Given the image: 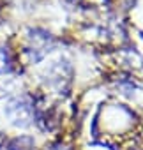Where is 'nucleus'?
I'll return each mask as SVG.
<instances>
[{"mask_svg": "<svg viewBox=\"0 0 143 150\" xmlns=\"http://www.w3.org/2000/svg\"><path fill=\"white\" fill-rule=\"evenodd\" d=\"M13 71V58H11V53L9 50L0 44V74H7Z\"/></svg>", "mask_w": 143, "mask_h": 150, "instance_id": "f03ea898", "label": "nucleus"}, {"mask_svg": "<svg viewBox=\"0 0 143 150\" xmlns=\"http://www.w3.org/2000/svg\"><path fill=\"white\" fill-rule=\"evenodd\" d=\"M4 113L11 118V122L14 125H27V118H28V104L25 103L23 97H13L7 101Z\"/></svg>", "mask_w": 143, "mask_h": 150, "instance_id": "f257e3e1", "label": "nucleus"}]
</instances>
